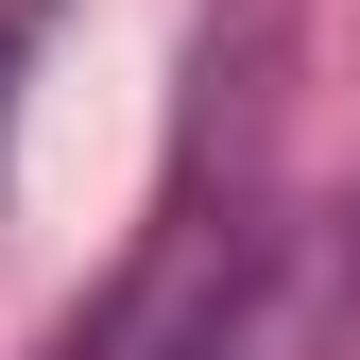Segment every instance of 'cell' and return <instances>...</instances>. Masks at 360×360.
<instances>
[{"label":"cell","instance_id":"6da1fadb","mask_svg":"<svg viewBox=\"0 0 360 360\" xmlns=\"http://www.w3.org/2000/svg\"><path fill=\"white\" fill-rule=\"evenodd\" d=\"M343 326H360V206H275L240 257H206L155 360H343Z\"/></svg>","mask_w":360,"mask_h":360},{"label":"cell","instance_id":"7a4b0ae2","mask_svg":"<svg viewBox=\"0 0 360 360\" xmlns=\"http://www.w3.org/2000/svg\"><path fill=\"white\" fill-rule=\"evenodd\" d=\"M18 52H34V0H0V120H18Z\"/></svg>","mask_w":360,"mask_h":360},{"label":"cell","instance_id":"3957f363","mask_svg":"<svg viewBox=\"0 0 360 360\" xmlns=\"http://www.w3.org/2000/svg\"><path fill=\"white\" fill-rule=\"evenodd\" d=\"M52 360H86V326H69V343H52Z\"/></svg>","mask_w":360,"mask_h":360}]
</instances>
